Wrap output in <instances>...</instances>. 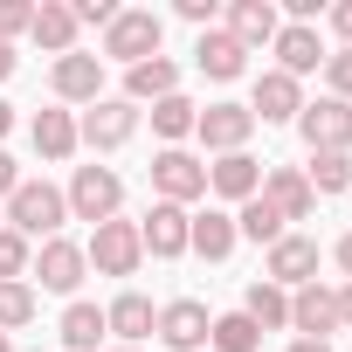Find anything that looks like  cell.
I'll return each instance as SVG.
<instances>
[{
  "instance_id": "cell-1",
  "label": "cell",
  "mask_w": 352,
  "mask_h": 352,
  "mask_svg": "<svg viewBox=\"0 0 352 352\" xmlns=\"http://www.w3.org/2000/svg\"><path fill=\"white\" fill-rule=\"evenodd\" d=\"M8 221H14L21 242H56L63 221H69V201H63V187H49V180H21V187L8 194Z\"/></svg>"
},
{
  "instance_id": "cell-2",
  "label": "cell",
  "mask_w": 352,
  "mask_h": 352,
  "mask_svg": "<svg viewBox=\"0 0 352 352\" xmlns=\"http://www.w3.org/2000/svg\"><path fill=\"white\" fill-rule=\"evenodd\" d=\"M159 42H166V21L152 14V8H118V21L104 28V56L111 63H152L159 56Z\"/></svg>"
},
{
  "instance_id": "cell-3",
  "label": "cell",
  "mask_w": 352,
  "mask_h": 352,
  "mask_svg": "<svg viewBox=\"0 0 352 352\" xmlns=\"http://www.w3.org/2000/svg\"><path fill=\"white\" fill-rule=\"evenodd\" d=\"M69 221H118V201H124V180H118V173L111 166H76V180H69Z\"/></svg>"
},
{
  "instance_id": "cell-4",
  "label": "cell",
  "mask_w": 352,
  "mask_h": 352,
  "mask_svg": "<svg viewBox=\"0 0 352 352\" xmlns=\"http://www.w3.org/2000/svg\"><path fill=\"white\" fill-rule=\"evenodd\" d=\"M90 270L97 276H131L138 263H145V242H138V221H97L90 228Z\"/></svg>"
},
{
  "instance_id": "cell-5",
  "label": "cell",
  "mask_w": 352,
  "mask_h": 352,
  "mask_svg": "<svg viewBox=\"0 0 352 352\" xmlns=\"http://www.w3.org/2000/svg\"><path fill=\"white\" fill-rule=\"evenodd\" d=\"M152 194H159V201H173V208L201 201V194H208V166H201L194 152H180V145H166V152L152 159Z\"/></svg>"
},
{
  "instance_id": "cell-6",
  "label": "cell",
  "mask_w": 352,
  "mask_h": 352,
  "mask_svg": "<svg viewBox=\"0 0 352 352\" xmlns=\"http://www.w3.org/2000/svg\"><path fill=\"white\" fill-rule=\"evenodd\" d=\"M131 131H138V104H124V97H97V104L83 111V124H76V138H83L90 152H118Z\"/></svg>"
},
{
  "instance_id": "cell-7",
  "label": "cell",
  "mask_w": 352,
  "mask_h": 352,
  "mask_svg": "<svg viewBox=\"0 0 352 352\" xmlns=\"http://www.w3.org/2000/svg\"><path fill=\"white\" fill-rule=\"evenodd\" d=\"M263 283H276V290H304V283H318V242H311V235H283V242H270V256H263Z\"/></svg>"
},
{
  "instance_id": "cell-8",
  "label": "cell",
  "mask_w": 352,
  "mask_h": 352,
  "mask_svg": "<svg viewBox=\"0 0 352 352\" xmlns=\"http://www.w3.org/2000/svg\"><path fill=\"white\" fill-rule=\"evenodd\" d=\"M297 131H304V145H311V152H352V104L318 97V104H304V111H297Z\"/></svg>"
},
{
  "instance_id": "cell-9",
  "label": "cell",
  "mask_w": 352,
  "mask_h": 352,
  "mask_svg": "<svg viewBox=\"0 0 352 352\" xmlns=\"http://www.w3.org/2000/svg\"><path fill=\"white\" fill-rule=\"evenodd\" d=\"M159 345H173V352H208V331H214V318H208V304L201 297H173L166 311H159Z\"/></svg>"
},
{
  "instance_id": "cell-10",
  "label": "cell",
  "mask_w": 352,
  "mask_h": 352,
  "mask_svg": "<svg viewBox=\"0 0 352 352\" xmlns=\"http://www.w3.org/2000/svg\"><path fill=\"white\" fill-rule=\"evenodd\" d=\"M249 131H256L249 104H208V111L194 118V138H201L208 152H242V145H249Z\"/></svg>"
},
{
  "instance_id": "cell-11",
  "label": "cell",
  "mask_w": 352,
  "mask_h": 352,
  "mask_svg": "<svg viewBox=\"0 0 352 352\" xmlns=\"http://www.w3.org/2000/svg\"><path fill=\"white\" fill-rule=\"evenodd\" d=\"M83 270H90V256H83V242H69V235L42 242V256H35V276H42V290H56V297H76Z\"/></svg>"
},
{
  "instance_id": "cell-12",
  "label": "cell",
  "mask_w": 352,
  "mask_h": 352,
  "mask_svg": "<svg viewBox=\"0 0 352 352\" xmlns=\"http://www.w3.org/2000/svg\"><path fill=\"white\" fill-rule=\"evenodd\" d=\"M49 83H56V97L63 104H97L104 97V56H56V69H49Z\"/></svg>"
},
{
  "instance_id": "cell-13",
  "label": "cell",
  "mask_w": 352,
  "mask_h": 352,
  "mask_svg": "<svg viewBox=\"0 0 352 352\" xmlns=\"http://www.w3.org/2000/svg\"><path fill=\"white\" fill-rule=\"evenodd\" d=\"M304 111V90H297V76H283V69H263L256 76V97H249V118L256 124H290Z\"/></svg>"
},
{
  "instance_id": "cell-14",
  "label": "cell",
  "mask_w": 352,
  "mask_h": 352,
  "mask_svg": "<svg viewBox=\"0 0 352 352\" xmlns=\"http://www.w3.org/2000/svg\"><path fill=\"white\" fill-rule=\"evenodd\" d=\"M290 331L297 338H331L338 331V290H324V283L290 290Z\"/></svg>"
},
{
  "instance_id": "cell-15",
  "label": "cell",
  "mask_w": 352,
  "mask_h": 352,
  "mask_svg": "<svg viewBox=\"0 0 352 352\" xmlns=\"http://www.w3.org/2000/svg\"><path fill=\"white\" fill-rule=\"evenodd\" d=\"M187 228H194V214H187V208L152 201V214L138 221V242H145V256H187Z\"/></svg>"
},
{
  "instance_id": "cell-16",
  "label": "cell",
  "mask_w": 352,
  "mask_h": 352,
  "mask_svg": "<svg viewBox=\"0 0 352 352\" xmlns=\"http://www.w3.org/2000/svg\"><path fill=\"white\" fill-rule=\"evenodd\" d=\"M263 201H270L283 221H304V214L318 208V194H311V180H304V166H270V173H263Z\"/></svg>"
},
{
  "instance_id": "cell-17",
  "label": "cell",
  "mask_w": 352,
  "mask_h": 352,
  "mask_svg": "<svg viewBox=\"0 0 352 352\" xmlns=\"http://www.w3.org/2000/svg\"><path fill=\"white\" fill-rule=\"evenodd\" d=\"M208 187H214L221 201H235V208H242V201H256V194H263V166H256L249 152H221V159L208 166Z\"/></svg>"
},
{
  "instance_id": "cell-18",
  "label": "cell",
  "mask_w": 352,
  "mask_h": 352,
  "mask_svg": "<svg viewBox=\"0 0 352 352\" xmlns=\"http://www.w3.org/2000/svg\"><path fill=\"white\" fill-rule=\"evenodd\" d=\"M276 69L283 76H311V69H324V42H318V28H304V21H290V28H276Z\"/></svg>"
},
{
  "instance_id": "cell-19",
  "label": "cell",
  "mask_w": 352,
  "mask_h": 352,
  "mask_svg": "<svg viewBox=\"0 0 352 352\" xmlns=\"http://www.w3.org/2000/svg\"><path fill=\"white\" fill-rule=\"evenodd\" d=\"M194 63H201V76H214V83H235V76L249 69V49H242L228 28H208V35L194 42Z\"/></svg>"
},
{
  "instance_id": "cell-20",
  "label": "cell",
  "mask_w": 352,
  "mask_h": 352,
  "mask_svg": "<svg viewBox=\"0 0 352 352\" xmlns=\"http://www.w3.org/2000/svg\"><path fill=\"white\" fill-rule=\"evenodd\" d=\"M173 90H180V63H166V56L124 69V104H159V97H173Z\"/></svg>"
},
{
  "instance_id": "cell-21",
  "label": "cell",
  "mask_w": 352,
  "mask_h": 352,
  "mask_svg": "<svg viewBox=\"0 0 352 352\" xmlns=\"http://www.w3.org/2000/svg\"><path fill=\"white\" fill-rule=\"evenodd\" d=\"M235 242H242V235H235V214H214V208H208V214H194V228H187V249H194V256H208V263H228V256H235Z\"/></svg>"
},
{
  "instance_id": "cell-22",
  "label": "cell",
  "mask_w": 352,
  "mask_h": 352,
  "mask_svg": "<svg viewBox=\"0 0 352 352\" xmlns=\"http://www.w3.org/2000/svg\"><path fill=\"white\" fill-rule=\"evenodd\" d=\"M276 8H270V0H235V8H228V35L242 42V49H263V42H276Z\"/></svg>"
},
{
  "instance_id": "cell-23",
  "label": "cell",
  "mask_w": 352,
  "mask_h": 352,
  "mask_svg": "<svg viewBox=\"0 0 352 352\" xmlns=\"http://www.w3.org/2000/svg\"><path fill=\"white\" fill-rule=\"evenodd\" d=\"M28 35H35L49 56H76V8H63V0H42Z\"/></svg>"
},
{
  "instance_id": "cell-24",
  "label": "cell",
  "mask_w": 352,
  "mask_h": 352,
  "mask_svg": "<svg viewBox=\"0 0 352 352\" xmlns=\"http://www.w3.org/2000/svg\"><path fill=\"white\" fill-rule=\"evenodd\" d=\"M104 324L124 338V345H138V338H152V324H159V311H152V297H138V290H124L111 311H104Z\"/></svg>"
},
{
  "instance_id": "cell-25",
  "label": "cell",
  "mask_w": 352,
  "mask_h": 352,
  "mask_svg": "<svg viewBox=\"0 0 352 352\" xmlns=\"http://www.w3.org/2000/svg\"><path fill=\"white\" fill-rule=\"evenodd\" d=\"M28 138H35V152H42V159H69V152L83 145V138H76V118H69V111H42V118L28 124Z\"/></svg>"
},
{
  "instance_id": "cell-26",
  "label": "cell",
  "mask_w": 352,
  "mask_h": 352,
  "mask_svg": "<svg viewBox=\"0 0 352 352\" xmlns=\"http://www.w3.org/2000/svg\"><path fill=\"white\" fill-rule=\"evenodd\" d=\"M235 235H242V242H263V249H270V242H283L290 228H283V214H276V208H270V201L256 194V201H242V208H235Z\"/></svg>"
},
{
  "instance_id": "cell-27",
  "label": "cell",
  "mask_w": 352,
  "mask_h": 352,
  "mask_svg": "<svg viewBox=\"0 0 352 352\" xmlns=\"http://www.w3.org/2000/svg\"><path fill=\"white\" fill-rule=\"evenodd\" d=\"M242 318H256V331H283V324H290V290H276V283H249Z\"/></svg>"
},
{
  "instance_id": "cell-28",
  "label": "cell",
  "mask_w": 352,
  "mask_h": 352,
  "mask_svg": "<svg viewBox=\"0 0 352 352\" xmlns=\"http://www.w3.org/2000/svg\"><path fill=\"white\" fill-rule=\"evenodd\" d=\"M104 331H111V324H104L97 304H69V311H63V345H69V352H97Z\"/></svg>"
},
{
  "instance_id": "cell-29",
  "label": "cell",
  "mask_w": 352,
  "mask_h": 352,
  "mask_svg": "<svg viewBox=\"0 0 352 352\" xmlns=\"http://www.w3.org/2000/svg\"><path fill=\"white\" fill-rule=\"evenodd\" d=\"M208 352H263V331H256V318H242V311L214 318V331H208Z\"/></svg>"
},
{
  "instance_id": "cell-30",
  "label": "cell",
  "mask_w": 352,
  "mask_h": 352,
  "mask_svg": "<svg viewBox=\"0 0 352 352\" xmlns=\"http://www.w3.org/2000/svg\"><path fill=\"white\" fill-rule=\"evenodd\" d=\"M311 194H345L352 187V152H311Z\"/></svg>"
},
{
  "instance_id": "cell-31",
  "label": "cell",
  "mask_w": 352,
  "mask_h": 352,
  "mask_svg": "<svg viewBox=\"0 0 352 352\" xmlns=\"http://www.w3.org/2000/svg\"><path fill=\"white\" fill-rule=\"evenodd\" d=\"M194 118H201V104H187L180 90L152 104V131H159V138H187V131H194Z\"/></svg>"
},
{
  "instance_id": "cell-32",
  "label": "cell",
  "mask_w": 352,
  "mask_h": 352,
  "mask_svg": "<svg viewBox=\"0 0 352 352\" xmlns=\"http://www.w3.org/2000/svg\"><path fill=\"white\" fill-rule=\"evenodd\" d=\"M35 318V283H0V331H21Z\"/></svg>"
},
{
  "instance_id": "cell-33",
  "label": "cell",
  "mask_w": 352,
  "mask_h": 352,
  "mask_svg": "<svg viewBox=\"0 0 352 352\" xmlns=\"http://www.w3.org/2000/svg\"><path fill=\"white\" fill-rule=\"evenodd\" d=\"M0 283H28V242L14 228H0Z\"/></svg>"
},
{
  "instance_id": "cell-34",
  "label": "cell",
  "mask_w": 352,
  "mask_h": 352,
  "mask_svg": "<svg viewBox=\"0 0 352 352\" xmlns=\"http://www.w3.org/2000/svg\"><path fill=\"white\" fill-rule=\"evenodd\" d=\"M35 28V8L28 0H0V42H14V35H28Z\"/></svg>"
},
{
  "instance_id": "cell-35",
  "label": "cell",
  "mask_w": 352,
  "mask_h": 352,
  "mask_svg": "<svg viewBox=\"0 0 352 352\" xmlns=\"http://www.w3.org/2000/svg\"><path fill=\"white\" fill-rule=\"evenodd\" d=\"M324 83H331V97H338V104H352V49L324 56Z\"/></svg>"
},
{
  "instance_id": "cell-36",
  "label": "cell",
  "mask_w": 352,
  "mask_h": 352,
  "mask_svg": "<svg viewBox=\"0 0 352 352\" xmlns=\"http://www.w3.org/2000/svg\"><path fill=\"white\" fill-rule=\"evenodd\" d=\"M83 21L111 28V21H118V8H111V0H76V28H83Z\"/></svg>"
},
{
  "instance_id": "cell-37",
  "label": "cell",
  "mask_w": 352,
  "mask_h": 352,
  "mask_svg": "<svg viewBox=\"0 0 352 352\" xmlns=\"http://www.w3.org/2000/svg\"><path fill=\"white\" fill-rule=\"evenodd\" d=\"M180 21H194L201 35L214 28V0H180Z\"/></svg>"
},
{
  "instance_id": "cell-38",
  "label": "cell",
  "mask_w": 352,
  "mask_h": 352,
  "mask_svg": "<svg viewBox=\"0 0 352 352\" xmlns=\"http://www.w3.org/2000/svg\"><path fill=\"white\" fill-rule=\"evenodd\" d=\"M331 28L345 35V49H352V0H338V8H331Z\"/></svg>"
},
{
  "instance_id": "cell-39",
  "label": "cell",
  "mask_w": 352,
  "mask_h": 352,
  "mask_svg": "<svg viewBox=\"0 0 352 352\" xmlns=\"http://www.w3.org/2000/svg\"><path fill=\"white\" fill-rule=\"evenodd\" d=\"M14 187H21V173H14V159H8V152H0V201H8Z\"/></svg>"
},
{
  "instance_id": "cell-40",
  "label": "cell",
  "mask_w": 352,
  "mask_h": 352,
  "mask_svg": "<svg viewBox=\"0 0 352 352\" xmlns=\"http://www.w3.org/2000/svg\"><path fill=\"white\" fill-rule=\"evenodd\" d=\"M14 63H21V56H14V42H0V83L14 76Z\"/></svg>"
},
{
  "instance_id": "cell-41",
  "label": "cell",
  "mask_w": 352,
  "mask_h": 352,
  "mask_svg": "<svg viewBox=\"0 0 352 352\" xmlns=\"http://www.w3.org/2000/svg\"><path fill=\"white\" fill-rule=\"evenodd\" d=\"M331 256H338V270H345V283H352V235H345V242H338Z\"/></svg>"
},
{
  "instance_id": "cell-42",
  "label": "cell",
  "mask_w": 352,
  "mask_h": 352,
  "mask_svg": "<svg viewBox=\"0 0 352 352\" xmlns=\"http://www.w3.org/2000/svg\"><path fill=\"white\" fill-rule=\"evenodd\" d=\"M290 352H331V338H290Z\"/></svg>"
},
{
  "instance_id": "cell-43",
  "label": "cell",
  "mask_w": 352,
  "mask_h": 352,
  "mask_svg": "<svg viewBox=\"0 0 352 352\" xmlns=\"http://www.w3.org/2000/svg\"><path fill=\"white\" fill-rule=\"evenodd\" d=\"M338 324H352V283L338 290Z\"/></svg>"
},
{
  "instance_id": "cell-44",
  "label": "cell",
  "mask_w": 352,
  "mask_h": 352,
  "mask_svg": "<svg viewBox=\"0 0 352 352\" xmlns=\"http://www.w3.org/2000/svg\"><path fill=\"white\" fill-rule=\"evenodd\" d=\"M8 131H14V104H8V97H0V138H8Z\"/></svg>"
},
{
  "instance_id": "cell-45",
  "label": "cell",
  "mask_w": 352,
  "mask_h": 352,
  "mask_svg": "<svg viewBox=\"0 0 352 352\" xmlns=\"http://www.w3.org/2000/svg\"><path fill=\"white\" fill-rule=\"evenodd\" d=\"M0 352H14V338H8V331H0Z\"/></svg>"
},
{
  "instance_id": "cell-46",
  "label": "cell",
  "mask_w": 352,
  "mask_h": 352,
  "mask_svg": "<svg viewBox=\"0 0 352 352\" xmlns=\"http://www.w3.org/2000/svg\"><path fill=\"white\" fill-rule=\"evenodd\" d=\"M118 352H138V345H118Z\"/></svg>"
}]
</instances>
